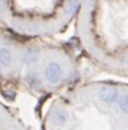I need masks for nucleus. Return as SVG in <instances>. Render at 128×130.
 Segmentation results:
<instances>
[{
    "instance_id": "1",
    "label": "nucleus",
    "mask_w": 128,
    "mask_h": 130,
    "mask_svg": "<svg viewBox=\"0 0 128 130\" xmlns=\"http://www.w3.org/2000/svg\"><path fill=\"white\" fill-rule=\"evenodd\" d=\"M81 0H0V20L20 35H50L78 13Z\"/></svg>"
}]
</instances>
